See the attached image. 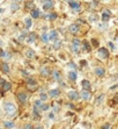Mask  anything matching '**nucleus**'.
<instances>
[{
  "label": "nucleus",
  "instance_id": "nucleus-13",
  "mask_svg": "<svg viewBox=\"0 0 118 129\" xmlns=\"http://www.w3.org/2000/svg\"><path fill=\"white\" fill-rule=\"evenodd\" d=\"M53 5H54V3H53V1H43V8H44V9L51 8Z\"/></svg>",
  "mask_w": 118,
  "mask_h": 129
},
{
  "label": "nucleus",
  "instance_id": "nucleus-25",
  "mask_svg": "<svg viewBox=\"0 0 118 129\" xmlns=\"http://www.w3.org/2000/svg\"><path fill=\"white\" fill-rule=\"evenodd\" d=\"M53 78L56 79V80H59V77H60V72L59 71H53Z\"/></svg>",
  "mask_w": 118,
  "mask_h": 129
},
{
  "label": "nucleus",
  "instance_id": "nucleus-16",
  "mask_svg": "<svg viewBox=\"0 0 118 129\" xmlns=\"http://www.w3.org/2000/svg\"><path fill=\"white\" fill-rule=\"evenodd\" d=\"M30 15H31V18H34V19L39 18V11L38 9H33L31 13H30Z\"/></svg>",
  "mask_w": 118,
  "mask_h": 129
},
{
  "label": "nucleus",
  "instance_id": "nucleus-14",
  "mask_svg": "<svg viewBox=\"0 0 118 129\" xmlns=\"http://www.w3.org/2000/svg\"><path fill=\"white\" fill-rule=\"evenodd\" d=\"M68 77H70V79H71V80H77L78 75H77V72H75V71H70Z\"/></svg>",
  "mask_w": 118,
  "mask_h": 129
},
{
  "label": "nucleus",
  "instance_id": "nucleus-20",
  "mask_svg": "<svg viewBox=\"0 0 118 129\" xmlns=\"http://www.w3.org/2000/svg\"><path fill=\"white\" fill-rule=\"evenodd\" d=\"M26 56L28 58H33V57H35V52H34L33 50H30V49H29V50L26 51Z\"/></svg>",
  "mask_w": 118,
  "mask_h": 129
},
{
  "label": "nucleus",
  "instance_id": "nucleus-39",
  "mask_svg": "<svg viewBox=\"0 0 118 129\" xmlns=\"http://www.w3.org/2000/svg\"><path fill=\"white\" fill-rule=\"evenodd\" d=\"M93 44H94V45H97V41H96V40H93Z\"/></svg>",
  "mask_w": 118,
  "mask_h": 129
},
{
  "label": "nucleus",
  "instance_id": "nucleus-35",
  "mask_svg": "<svg viewBox=\"0 0 118 129\" xmlns=\"http://www.w3.org/2000/svg\"><path fill=\"white\" fill-rule=\"evenodd\" d=\"M26 5H27V7H31L34 5V3L33 1H28V3H26Z\"/></svg>",
  "mask_w": 118,
  "mask_h": 129
},
{
  "label": "nucleus",
  "instance_id": "nucleus-38",
  "mask_svg": "<svg viewBox=\"0 0 118 129\" xmlns=\"http://www.w3.org/2000/svg\"><path fill=\"white\" fill-rule=\"evenodd\" d=\"M49 117H50L51 120H53V119H54V114H53V113H51V114H50V116H49Z\"/></svg>",
  "mask_w": 118,
  "mask_h": 129
},
{
  "label": "nucleus",
  "instance_id": "nucleus-43",
  "mask_svg": "<svg viewBox=\"0 0 118 129\" xmlns=\"http://www.w3.org/2000/svg\"><path fill=\"white\" fill-rule=\"evenodd\" d=\"M0 129H1V128H0Z\"/></svg>",
  "mask_w": 118,
  "mask_h": 129
},
{
  "label": "nucleus",
  "instance_id": "nucleus-19",
  "mask_svg": "<svg viewBox=\"0 0 118 129\" xmlns=\"http://www.w3.org/2000/svg\"><path fill=\"white\" fill-rule=\"evenodd\" d=\"M24 23H26V27L27 28H31V26H33V22H31V19H30V18H26Z\"/></svg>",
  "mask_w": 118,
  "mask_h": 129
},
{
  "label": "nucleus",
  "instance_id": "nucleus-41",
  "mask_svg": "<svg viewBox=\"0 0 118 129\" xmlns=\"http://www.w3.org/2000/svg\"><path fill=\"white\" fill-rule=\"evenodd\" d=\"M110 47H111V49H115V47H113V44L111 42H110Z\"/></svg>",
  "mask_w": 118,
  "mask_h": 129
},
{
  "label": "nucleus",
  "instance_id": "nucleus-30",
  "mask_svg": "<svg viewBox=\"0 0 118 129\" xmlns=\"http://www.w3.org/2000/svg\"><path fill=\"white\" fill-rule=\"evenodd\" d=\"M47 99V94L45 93H41V101H45Z\"/></svg>",
  "mask_w": 118,
  "mask_h": 129
},
{
  "label": "nucleus",
  "instance_id": "nucleus-26",
  "mask_svg": "<svg viewBox=\"0 0 118 129\" xmlns=\"http://www.w3.org/2000/svg\"><path fill=\"white\" fill-rule=\"evenodd\" d=\"M102 19H103L104 21H108V20L110 19V14H108V13H103V14H102Z\"/></svg>",
  "mask_w": 118,
  "mask_h": 129
},
{
  "label": "nucleus",
  "instance_id": "nucleus-29",
  "mask_svg": "<svg viewBox=\"0 0 118 129\" xmlns=\"http://www.w3.org/2000/svg\"><path fill=\"white\" fill-rule=\"evenodd\" d=\"M27 83H28V85H30V86H33V85H36V81L34 80V79H28V80H27Z\"/></svg>",
  "mask_w": 118,
  "mask_h": 129
},
{
  "label": "nucleus",
  "instance_id": "nucleus-9",
  "mask_svg": "<svg viewBox=\"0 0 118 129\" xmlns=\"http://www.w3.org/2000/svg\"><path fill=\"white\" fill-rule=\"evenodd\" d=\"M68 5H70V7L73 9H80V4L78 3V1H68Z\"/></svg>",
  "mask_w": 118,
  "mask_h": 129
},
{
  "label": "nucleus",
  "instance_id": "nucleus-10",
  "mask_svg": "<svg viewBox=\"0 0 118 129\" xmlns=\"http://www.w3.org/2000/svg\"><path fill=\"white\" fill-rule=\"evenodd\" d=\"M95 73H96V76H98V77H103L105 71H104L103 68H96V69H95Z\"/></svg>",
  "mask_w": 118,
  "mask_h": 129
},
{
  "label": "nucleus",
  "instance_id": "nucleus-2",
  "mask_svg": "<svg viewBox=\"0 0 118 129\" xmlns=\"http://www.w3.org/2000/svg\"><path fill=\"white\" fill-rule=\"evenodd\" d=\"M80 45H81V42H80L79 40H73V42H72V49H73L74 52H79L80 51Z\"/></svg>",
  "mask_w": 118,
  "mask_h": 129
},
{
  "label": "nucleus",
  "instance_id": "nucleus-28",
  "mask_svg": "<svg viewBox=\"0 0 118 129\" xmlns=\"http://www.w3.org/2000/svg\"><path fill=\"white\" fill-rule=\"evenodd\" d=\"M41 73H42V75H44V76H47V75H49V71H47L46 68H42V69H41Z\"/></svg>",
  "mask_w": 118,
  "mask_h": 129
},
{
  "label": "nucleus",
  "instance_id": "nucleus-11",
  "mask_svg": "<svg viewBox=\"0 0 118 129\" xmlns=\"http://www.w3.org/2000/svg\"><path fill=\"white\" fill-rule=\"evenodd\" d=\"M47 36H49V41L50 40H56L57 36H58V33H57V30H51L50 33L47 34Z\"/></svg>",
  "mask_w": 118,
  "mask_h": 129
},
{
  "label": "nucleus",
  "instance_id": "nucleus-5",
  "mask_svg": "<svg viewBox=\"0 0 118 129\" xmlns=\"http://www.w3.org/2000/svg\"><path fill=\"white\" fill-rule=\"evenodd\" d=\"M81 98L83 100H90L92 99V93L89 91H82L81 92Z\"/></svg>",
  "mask_w": 118,
  "mask_h": 129
},
{
  "label": "nucleus",
  "instance_id": "nucleus-1",
  "mask_svg": "<svg viewBox=\"0 0 118 129\" xmlns=\"http://www.w3.org/2000/svg\"><path fill=\"white\" fill-rule=\"evenodd\" d=\"M5 111H6V113L8 115H14L15 112H16V108H15L14 104L7 102V104H5Z\"/></svg>",
  "mask_w": 118,
  "mask_h": 129
},
{
  "label": "nucleus",
  "instance_id": "nucleus-27",
  "mask_svg": "<svg viewBox=\"0 0 118 129\" xmlns=\"http://www.w3.org/2000/svg\"><path fill=\"white\" fill-rule=\"evenodd\" d=\"M56 18H57L56 13H51V14H49V16H46V19H50V20H54Z\"/></svg>",
  "mask_w": 118,
  "mask_h": 129
},
{
  "label": "nucleus",
  "instance_id": "nucleus-12",
  "mask_svg": "<svg viewBox=\"0 0 118 129\" xmlns=\"http://www.w3.org/2000/svg\"><path fill=\"white\" fill-rule=\"evenodd\" d=\"M59 94H60V91H59L58 88H54V90H50V91H49V95L53 96V98L58 96Z\"/></svg>",
  "mask_w": 118,
  "mask_h": 129
},
{
  "label": "nucleus",
  "instance_id": "nucleus-22",
  "mask_svg": "<svg viewBox=\"0 0 118 129\" xmlns=\"http://www.w3.org/2000/svg\"><path fill=\"white\" fill-rule=\"evenodd\" d=\"M36 39H37L36 34H35V33H31V34H29V40H28V41H29V42L31 43V42H34V41H35Z\"/></svg>",
  "mask_w": 118,
  "mask_h": 129
},
{
  "label": "nucleus",
  "instance_id": "nucleus-42",
  "mask_svg": "<svg viewBox=\"0 0 118 129\" xmlns=\"http://www.w3.org/2000/svg\"><path fill=\"white\" fill-rule=\"evenodd\" d=\"M36 129H43V127H41V126H39V127H36Z\"/></svg>",
  "mask_w": 118,
  "mask_h": 129
},
{
  "label": "nucleus",
  "instance_id": "nucleus-33",
  "mask_svg": "<svg viewBox=\"0 0 118 129\" xmlns=\"http://www.w3.org/2000/svg\"><path fill=\"white\" fill-rule=\"evenodd\" d=\"M60 43H62V42H60V41H57V42H56V44H54V49H58L59 47H60Z\"/></svg>",
  "mask_w": 118,
  "mask_h": 129
},
{
  "label": "nucleus",
  "instance_id": "nucleus-7",
  "mask_svg": "<svg viewBox=\"0 0 118 129\" xmlns=\"http://www.w3.org/2000/svg\"><path fill=\"white\" fill-rule=\"evenodd\" d=\"M81 86H82L83 91H89L90 90V83H89L88 80H86V79L81 81Z\"/></svg>",
  "mask_w": 118,
  "mask_h": 129
},
{
  "label": "nucleus",
  "instance_id": "nucleus-34",
  "mask_svg": "<svg viewBox=\"0 0 118 129\" xmlns=\"http://www.w3.org/2000/svg\"><path fill=\"white\" fill-rule=\"evenodd\" d=\"M42 105V101L41 100H37V101L35 102V107H38V106H41Z\"/></svg>",
  "mask_w": 118,
  "mask_h": 129
},
{
  "label": "nucleus",
  "instance_id": "nucleus-17",
  "mask_svg": "<svg viewBox=\"0 0 118 129\" xmlns=\"http://www.w3.org/2000/svg\"><path fill=\"white\" fill-rule=\"evenodd\" d=\"M11 88H12V85L9 84V83H7V81H4L3 90L4 91H11Z\"/></svg>",
  "mask_w": 118,
  "mask_h": 129
},
{
  "label": "nucleus",
  "instance_id": "nucleus-32",
  "mask_svg": "<svg viewBox=\"0 0 118 129\" xmlns=\"http://www.w3.org/2000/svg\"><path fill=\"white\" fill-rule=\"evenodd\" d=\"M41 109L42 111H47V109H49V106L43 104V105H41Z\"/></svg>",
  "mask_w": 118,
  "mask_h": 129
},
{
  "label": "nucleus",
  "instance_id": "nucleus-23",
  "mask_svg": "<svg viewBox=\"0 0 118 129\" xmlns=\"http://www.w3.org/2000/svg\"><path fill=\"white\" fill-rule=\"evenodd\" d=\"M4 126L6 127V128L11 129V128H13V127H14V123H13V122H11V121H6V122L4 123Z\"/></svg>",
  "mask_w": 118,
  "mask_h": 129
},
{
  "label": "nucleus",
  "instance_id": "nucleus-24",
  "mask_svg": "<svg viewBox=\"0 0 118 129\" xmlns=\"http://www.w3.org/2000/svg\"><path fill=\"white\" fill-rule=\"evenodd\" d=\"M12 11H15V9H19L20 8V3H13L12 4Z\"/></svg>",
  "mask_w": 118,
  "mask_h": 129
},
{
  "label": "nucleus",
  "instance_id": "nucleus-6",
  "mask_svg": "<svg viewBox=\"0 0 118 129\" xmlns=\"http://www.w3.org/2000/svg\"><path fill=\"white\" fill-rule=\"evenodd\" d=\"M68 29H70V31H71L72 34H77L78 31H79V24H77V23H73V24H71V26H70V28H68Z\"/></svg>",
  "mask_w": 118,
  "mask_h": 129
},
{
  "label": "nucleus",
  "instance_id": "nucleus-15",
  "mask_svg": "<svg viewBox=\"0 0 118 129\" xmlns=\"http://www.w3.org/2000/svg\"><path fill=\"white\" fill-rule=\"evenodd\" d=\"M33 114H34V119L35 120H39V114H38V108L34 106V109H33Z\"/></svg>",
  "mask_w": 118,
  "mask_h": 129
},
{
  "label": "nucleus",
  "instance_id": "nucleus-40",
  "mask_svg": "<svg viewBox=\"0 0 118 129\" xmlns=\"http://www.w3.org/2000/svg\"><path fill=\"white\" fill-rule=\"evenodd\" d=\"M116 87H117V85H113V86H112V87H110V90H112V91H113V90H115V88H116Z\"/></svg>",
  "mask_w": 118,
  "mask_h": 129
},
{
  "label": "nucleus",
  "instance_id": "nucleus-18",
  "mask_svg": "<svg viewBox=\"0 0 118 129\" xmlns=\"http://www.w3.org/2000/svg\"><path fill=\"white\" fill-rule=\"evenodd\" d=\"M1 70H3L4 73H8V72H9V66H8V64H7V63H3Z\"/></svg>",
  "mask_w": 118,
  "mask_h": 129
},
{
  "label": "nucleus",
  "instance_id": "nucleus-4",
  "mask_svg": "<svg viewBox=\"0 0 118 129\" xmlns=\"http://www.w3.org/2000/svg\"><path fill=\"white\" fill-rule=\"evenodd\" d=\"M18 99L20 100L21 104H26L27 101H28V96H27L26 93H23V92H21V93H18Z\"/></svg>",
  "mask_w": 118,
  "mask_h": 129
},
{
  "label": "nucleus",
  "instance_id": "nucleus-8",
  "mask_svg": "<svg viewBox=\"0 0 118 129\" xmlns=\"http://www.w3.org/2000/svg\"><path fill=\"white\" fill-rule=\"evenodd\" d=\"M68 98L71 100H78L79 99V94L75 91H71V92H68Z\"/></svg>",
  "mask_w": 118,
  "mask_h": 129
},
{
  "label": "nucleus",
  "instance_id": "nucleus-36",
  "mask_svg": "<svg viewBox=\"0 0 118 129\" xmlns=\"http://www.w3.org/2000/svg\"><path fill=\"white\" fill-rule=\"evenodd\" d=\"M68 66H70V68H73V69H75V64H73V63H70V64H68Z\"/></svg>",
  "mask_w": 118,
  "mask_h": 129
},
{
  "label": "nucleus",
  "instance_id": "nucleus-31",
  "mask_svg": "<svg viewBox=\"0 0 118 129\" xmlns=\"http://www.w3.org/2000/svg\"><path fill=\"white\" fill-rule=\"evenodd\" d=\"M103 98H104V94H101V95L97 98V100H96V104H101V102H102V99H103Z\"/></svg>",
  "mask_w": 118,
  "mask_h": 129
},
{
  "label": "nucleus",
  "instance_id": "nucleus-3",
  "mask_svg": "<svg viewBox=\"0 0 118 129\" xmlns=\"http://www.w3.org/2000/svg\"><path fill=\"white\" fill-rule=\"evenodd\" d=\"M108 56H109V51L106 50L105 48H100V50H98V57L106 58Z\"/></svg>",
  "mask_w": 118,
  "mask_h": 129
},
{
  "label": "nucleus",
  "instance_id": "nucleus-37",
  "mask_svg": "<svg viewBox=\"0 0 118 129\" xmlns=\"http://www.w3.org/2000/svg\"><path fill=\"white\" fill-rule=\"evenodd\" d=\"M109 128H110V124H105V126H103L102 129H109Z\"/></svg>",
  "mask_w": 118,
  "mask_h": 129
},
{
  "label": "nucleus",
  "instance_id": "nucleus-21",
  "mask_svg": "<svg viewBox=\"0 0 118 129\" xmlns=\"http://www.w3.org/2000/svg\"><path fill=\"white\" fill-rule=\"evenodd\" d=\"M41 39H42V41H43L44 43H47V42H49V36H47L46 33H43V34H42Z\"/></svg>",
  "mask_w": 118,
  "mask_h": 129
}]
</instances>
